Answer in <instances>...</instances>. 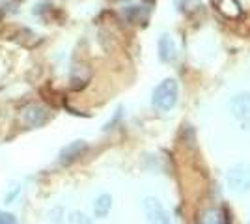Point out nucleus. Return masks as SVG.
<instances>
[{
	"label": "nucleus",
	"mask_w": 250,
	"mask_h": 224,
	"mask_svg": "<svg viewBox=\"0 0 250 224\" xmlns=\"http://www.w3.org/2000/svg\"><path fill=\"white\" fill-rule=\"evenodd\" d=\"M177 97H179L177 82L174 79H165L163 82L155 86L153 96H151V105L161 112H168L177 105Z\"/></svg>",
	"instance_id": "obj_1"
},
{
	"label": "nucleus",
	"mask_w": 250,
	"mask_h": 224,
	"mask_svg": "<svg viewBox=\"0 0 250 224\" xmlns=\"http://www.w3.org/2000/svg\"><path fill=\"white\" fill-rule=\"evenodd\" d=\"M226 185H228L229 192H233V194L250 192V164H245V163L233 164L226 172Z\"/></svg>",
	"instance_id": "obj_2"
},
{
	"label": "nucleus",
	"mask_w": 250,
	"mask_h": 224,
	"mask_svg": "<svg viewBox=\"0 0 250 224\" xmlns=\"http://www.w3.org/2000/svg\"><path fill=\"white\" fill-rule=\"evenodd\" d=\"M229 110H231L233 118L243 125V129H250V92L237 94V96L231 97Z\"/></svg>",
	"instance_id": "obj_3"
},
{
	"label": "nucleus",
	"mask_w": 250,
	"mask_h": 224,
	"mask_svg": "<svg viewBox=\"0 0 250 224\" xmlns=\"http://www.w3.org/2000/svg\"><path fill=\"white\" fill-rule=\"evenodd\" d=\"M144 211H146V217L149 223H157V224H170L172 223V217L165 209V205L159 202L153 196H147L144 200Z\"/></svg>",
	"instance_id": "obj_4"
},
{
	"label": "nucleus",
	"mask_w": 250,
	"mask_h": 224,
	"mask_svg": "<svg viewBox=\"0 0 250 224\" xmlns=\"http://www.w3.org/2000/svg\"><path fill=\"white\" fill-rule=\"evenodd\" d=\"M21 120L26 127H43L49 122V112L40 105H26L21 110Z\"/></svg>",
	"instance_id": "obj_5"
},
{
	"label": "nucleus",
	"mask_w": 250,
	"mask_h": 224,
	"mask_svg": "<svg viewBox=\"0 0 250 224\" xmlns=\"http://www.w3.org/2000/svg\"><path fill=\"white\" fill-rule=\"evenodd\" d=\"M86 149H88V144H86L84 140H75V142H71V144H67L65 148L60 149V153H58V163L63 164V166H67V164L75 163L79 157H83Z\"/></svg>",
	"instance_id": "obj_6"
},
{
	"label": "nucleus",
	"mask_w": 250,
	"mask_h": 224,
	"mask_svg": "<svg viewBox=\"0 0 250 224\" xmlns=\"http://www.w3.org/2000/svg\"><path fill=\"white\" fill-rule=\"evenodd\" d=\"M215 8L222 17L226 19H239L243 15V8H241L239 0H215Z\"/></svg>",
	"instance_id": "obj_7"
},
{
	"label": "nucleus",
	"mask_w": 250,
	"mask_h": 224,
	"mask_svg": "<svg viewBox=\"0 0 250 224\" xmlns=\"http://www.w3.org/2000/svg\"><path fill=\"white\" fill-rule=\"evenodd\" d=\"M159 58L163 62H172L176 58V43L170 36H161L159 40Z\"/></svg>",
	"instance_id": "obj_8"
},
{
	"label": "nucleus",
	"mask_w": 250,
	"mask_h": 224,
	"mask_svg": "<svg viewBox=\"0 0 250 224\" xmlns=\"http://www.w3.org/2000/svg\"><path fill=\"white\" fill-rule=\"evenodd\" d=\"M110 209H112V196L110 194H101L94 202V215L99 219L106 217L110 213Z\"/></svg>",
	"instance_id": "obj_9"
},
{
	"label": "nucleus",
	"mask_w": 250,
	"mask_h": 224,
	"mask_svg": "<svg viewBox=\"0 0 250 224\" xmlns=\"http://www.w3.org/2000/svg\"><path fill=\"white\" fill-rule=\"evenodd\" d=\"M226 215L222 209H208L204 213L200 215V221L202 223H208V224H220V223H226L228 219H224Z\"/></svg>",
	"instance_id": "obj_10"
},
{
	"label": "nucleus",
	"mask_w": 250,
	"mask_h": 224,
	"mask_svg": "<svg viewBox=\"0 0 250 224\" xmlns=\"http://www.w3.org/2000/svg\"><path fill=\"white\" fill-rule=\"evenodd\" d=\"M17 223V217L11 213H0V224H13Z\"/></svg>",
	"instance_id": "obj_11"
},
{
	"label": "nucleus",
	"mask_w": 250,
	"mask_h": 224,
	"mask_svg": "<svg viewBox=\"0 0 250 224\" xmlns=\"http://www.w3.org/2000/svg\"><path fill=\"white\" fill-rule=\"evenodd\" d=\"M69 221H71V223H90V219H86V215H83V213H73Z\"/></svg>",
	"instance_id": "obj_12"
},
{
	"label": "nucleus",
	"mask_w": 250,
	"mask_h": 224,
	"mask_svg": "<svg viewBox=\"0 0 250 224\" xmlns=\"http://www.w3.org/2000/svg\"><path fill=\"white\" fill-rule=\"evenodd\" d=\"M120 116H122V108H118V110H116V116L112 118V120H110V122H108L106 125H104V131H108V129H112V125H114L116 122L120 120Z\"/></svg>",
	"instance_id": "obj_13"
},
{
	"label": "nucleus",
	"mask_w": 250,
	"mask_h": 224,
	"mask_svg": "<svg viewBox=\"0 0 250 224\" xmlns=\"http://www.w3.org/2000/svg\"><path fill=\"white\" fill-rule=\"evenodd\" d=\"M17 194H19V187H15V189L10 192V194H6V198H4V200H6V204H11V200H13Z\"/></svg>",
	"instance_id": "obj_14"
},
{
	"label": "nucleus",
	"mask_w": 250,
	"mask_h": 224,
	"mask_svg": "<svg viewBox=\"0 0 250 224\" xmlns=\"http://www.w3.org/2000/svg\"><path fill=\"white\" fill-rule=\"evenodd\" d=\"M185 4H187V0H176V6L179 10H183L185 8Z\"/></svg>",
	"instance_id": "obj_15"
}]
</instances>
